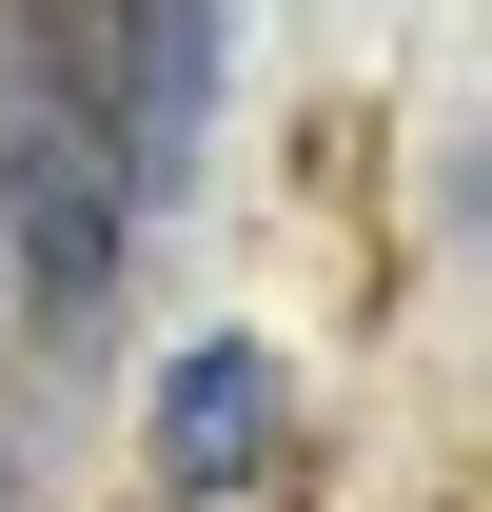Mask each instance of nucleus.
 <instances>
[{
  "mask_svg": "<svg viewBox=\"0 0 492 512\" xmlns=\"http://www.w3.org/2000/svg\"><path fill=\"white\" fill-rule=\"evenodd\" d=\"M0 256H20L40 335H99L119 256H138V158H119V119H99V79H79V40L40 0L0 20Z\"/></svg>",
  "mask_w": 492,
  "mask_h": 512,
  "instance_id": "nucleus-1",
  "label": "nucleus"
},
{
  "mask_svg": "<svg viewBox=\"0 0 492 512\" xmlns=\"http://www.w3.org/2000/svg\"><path fill=\"white\" fill-rule=\"evenodd\" d=\"M256 453H276V355L256 335H197L158 375V473L178 493H256Z\"/></svg>",
  "mask_w": 492,
  "mask_h": 512,
  "instance_id": "nucleus-2",
  "label": "nucleus"
}]
</instances>
